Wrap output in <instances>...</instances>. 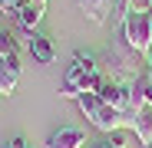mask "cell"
Returning a JSON list of instances; mask_svg holds the SVG:
<instances>
[{"label": "cell", "mask_w": 152, "mask_h": 148, "mask_svg": "<svg viewBox=\"0 0 152 148\" xmlns=\"http://www.w3.org/2000/svg\"><path fill=\"white\" fill-rule=\"evenodd\" d=\"M103 79H106V72H103V63H99L93 53H76L73 56V66H69V72L63 76V86H60V95H66V99H76L80 92H96L99 86H103Z\"/></svg>", "instance_id": "obj_1"}, {"label": "cell", "mask_w": 152, "mask_h": 148, "mask_svg": "<svg viewBox=\"0 0 152 148\" xmlns=\"http://www.w3.org/2000/svg\"><path fill=\"white\" fill-rule=\"evenodd\" d=\"M76 105H80V112L93 122L99 132H106V135H109V132L126 129V112H119L116 105L103 102L96 92H80V95H76Z\"/></svg>", "instance_id": "obj_2"}, {"label": "cell", "mask_w": 152, "mask_h": 148, "mask_svg": "<svg viewBox=\"0 0 152 148\" xmlns=\"http://www.w3.org/2000/svg\"><path fill=\"white\" fill-rule=\"evenodd\" d=\"M116 30L122 33V40L129 43L139 56H149L152 53V10H129Z\"/></svg>", "instance_id": "obj_3"}, {"label": "cell", "mask_w": 152, "mask_h": 148, "mask_svg": "<svg viewBox=\"0 0 152 148\" xmlns=\"http://www.w3.org/2000/svg\"><path fill=\"white\" fill-rule=\"evenodd\" d=\"M86 132L83 129H73V125H60L53 135L46 138V148H86Z\"/></svg>", "instance_id": "obj_4"}, {"label": "cell", "mask_w": 152, "mask_h": 148, "mask_svg": "<svg viewBox=\"0 0 152 148\" xmlns=\"http://www.w3.org/2000/svg\"><path fill=\"white\" fill-rule=\"evenodd\" d=\"M43 10H46V4H37V0H23V4L17 7V13H13V20L20 23V30L33 33V30L40 27V20H43Z\"/></svg>", "instance_id": "obj_5"}, {"label": "cell", "mask_w": 152, "mask_h": 148, "mask_svg": "<svg viewBox=\"0 0 152 148\" xmlns=\"http://www.w3.org/2000/svg\"><path fill=\"white\" fill-rule=\"evenodd\" d=\"M30 53H33V59L37 63H43V66H50L56 59V46H53V40H50L46 33H30Z\"/></svg>", "instance_id": "obj_6"}, {"label": "cell", "mask_w": 152, "mask_h": 148, "mask_svg": "<svg viewBox=\"0 0 152 148\" xmlns=\"http://www.w3.org/2000/svg\"><path fill=\"white\" fill-rule=\"evenodd\" d=\"M76 4H80V10L89 23H106L113 7H116V0H76Z\"/></svg>", "instance_id": "obj_7"}, {"label": "cell", "mask_w": 152, "mask_h": 148, "mask_svg": "<svg viewBox=\"0 0 152 148\" xmlns=\"http://www.w3.org/2000/svg\"><path fill=\"white\" fill-rule=\"evenodd\" d=\"M103 145H106V148H126V135H122V129H119V132H109Z\"/></svg>", "instance_id": "obj_8"}, {"label": "cell", "mask_w": 152, "mask_h": 148, "mask_svg": "<svg viewBox=\"0 0 152 148\" xmlns=\"http://www.w3.org/2000/svg\"><path fill=\"white\" fill-rule=\"evenodd\" d=\"M0 148H33V145H30L27 138H10V142H4Z\"/></svg>", "instance_id": "obj_9"}, {"label": "cell", "mask_w": 152, "mask_h": 148, "mask_svg": "<svg viewBox=\"0 0 152 148\" xmlns=\"http://www.w3.org/2000/svg\"><path fill=\"white\" fill-rule=\"evenodd\" d=\"M89 148H106V145H103V142H99V145H89Z\"/></svg>", "instance_id": "obj_10"}, {"label": "cell", "mask_w": 152, "mask_h": 148, "mask_svg": "<svg viewBox=\"0 0 152 148\" xmlns=\"http://www.w3.org/2000/svg\"><path fill=\"white\" fill-rule=\"evenodd\" d=\"M37 4H46V0H37Z\"/></svg>", "instance_id": "obj_11"}]
</instances>
